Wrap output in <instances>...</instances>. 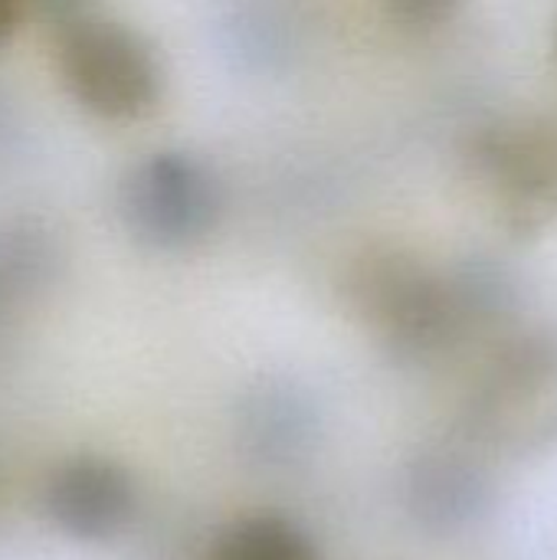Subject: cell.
Listing matches in <instances>:
<instances>
[{"instance_id":"cell-3","label":"cell","mask_w":557,"mask_h":560,"mask_svg":"<svg viewBox=\"0 0 557 560\" xmlns=\"http://www.w3.org/2000/svg\"><path fill=\"white\" fill-rule=\"evenodd\" d=\"M56 66L72 102L102 121H138L164 92L154 46L135 26L92 13L59 26Z\"/></svg>"},{"instance_id":"cell-13","label":"cell","mask_w":557,"mask_h":560,"mask_svg":"<svg viewBox=\"0 0 557 560\" xmlns=\"http://www.w3.org/2000/svg\"><path fill=\"white\" fill-rule=\"evenodd\" d=\"M23 10H26V0H0V46H7L10 36L16 33Z\"/></svg>"},{"instance_id":"cell-11","label":"cell","mask_w":557,"mask_h":560,"mask_svg":"<svg viewBox=\"0 0 557 560\" xmlns=\"http://www.w3.org/2000/svg\"><path fill=\"white\" fill-rule=\"evenodd\" d=\"M463 0H384L387 16L410 33H433L460 13Z\"/></svg>"},{"instance_id":"cell-4","label":"cell","mask_w":557,"mask_h":560,"mask_svg":"<svg viewBox=\"0 0 557 560\" xmlns=\"http://www.w3.org/2000/svg\"><path fill=\"white\" fill-rule=\"evenodd\" d=\"M118 213L141 246L181 253L217 230L223 184L217 171L190 151H151L125 171L118 184Z\"/></svg>"},{"instance_id":"cell-12","label":"cell","mask_w":557,"mask_h":560,"mask_svg":"<svg viewBox=\"0 0 557 560\" xmlns=\"http://www.w3.org/2000/svg\"><path fill=\"white\" fill-rule=\"evenodd\" d=\"M26 3H33L56 26H62V23H69V20L85 13V0H26Z\"/></svg>"},{"instance_id":"cell-2","label":"cell","mask_w":557,"mask_h":560,"mask_svg":"<svg viewBox=\"0 0 557 560\" xmlns=\"http://www.w3.org/2000/svg\"><path fill=\"white\" fill-rule=\"evenodd\" d=\"M466 440L502 459H532L557 446V331L502 338L463 407Z\"/></svg>"},{"instance_id":"cell-6","label":"cell","mask_w":557,"mask_h":560,"mask_svg":"<svg viewBox=\"0 0 557 560\" xmlns=\"http://www.w3.org/2000/svg\"><path fill=\"white\" fill-rule=\"evenodd\" d=\"M39 509L62 538L108 545L135 525L141 489L121 459L105 453H72L46 472Z\"/></svg>"},{"instance_id":"cell-10","label":"cell","mask_w":557,"mask_h":560,"mask_svg":"<svg viewBox=\"0 0 557 560\" xmlns=\"http://www.w3.org/2000/svg\"><path fill=\"white\" fill-rule=\"evenodd\" d=\"M210 560H325L315 535L292 515L250 512L227 522L210 548Z\"/></svg>"},{"instance_id":"cell-5","label":"cell","mask_w":557,"mask_h":560,"mask_svg":"<svg viewBox=\"0 0 557 560\" xmlns=\"http://www.w3.org/2000/svg\"><path fill=\"white\" fill-rule=\"evenodd\" d=\"M469 167L496 200L502 230L535 240L557 220V121L506 115L469 138Z\"/></svg>"},{"instance_id":"cell-9","label":"cell","mask_w":557,"mask_h":560,"mask_svg":"<svg viewBox=\"0 0 557 560\" xmlns=\"http://www.w3.org/2000/svg\"><path fill=\"white\" fill-rule=\"evenodd\" d=\"M240 417L243 450L263 466H289L302 459L315 433V413L309 400L295 387L282 384L250 394Z\"/></svg>"},{"instance_id":"cell-8","label":"cell","mask_w":557,"mask_h":560,"mask_svg":"<svg viewBox=\"0 0 557 560\" xmlns=\"http://www.w3.org/2000/svg\"><path fill=\"white\" fill-rule=\"evenodd\" d=\"M59 246L36 220L0 223V338L53 289Z\"/></svg>"},{"instance_id":"cell-14","label":"cell","mask_w":557,"mask_h":560,"mask_svg":"<svg viewBox=\"0 0 557 560\" xmlns=\"http://www.w3.org/2000/svg\"><path fill=\"white\" fill-rule=\"evenodd\" d=\"M555 56H557V33H555Z\"/></svg>"},{"instance_id":"cell-7","label":"cell","mask_w":557,"mask_h":560,"mask_svg":"<svg viewBox=\"0 0 557 560\" xmlns=\"http://www.w3.org/2000/svg\"><path fill=\"white\" fill-rule=\"evenodd\" d=\"M466 446H430L407 463L404 509L433 538H460L479 528L496 509V482L486 463Z\"/></svg>"},{"instance_id":"cell-1","label":"cell","mask_w":557,"mask_h":560,"mask_svg":"<svg viewBox=\"0 0 557 560\" xmlns=\"http://www.w3.org/2000/svg\"><path fill=\"white\" fill-rule=\"evenodd\" d=\"M348 299L384 351L430 368L512 322L515 285L492 259L433 269L394 246L368 249L348 272Z\"/></svg>"}]
</instances>
